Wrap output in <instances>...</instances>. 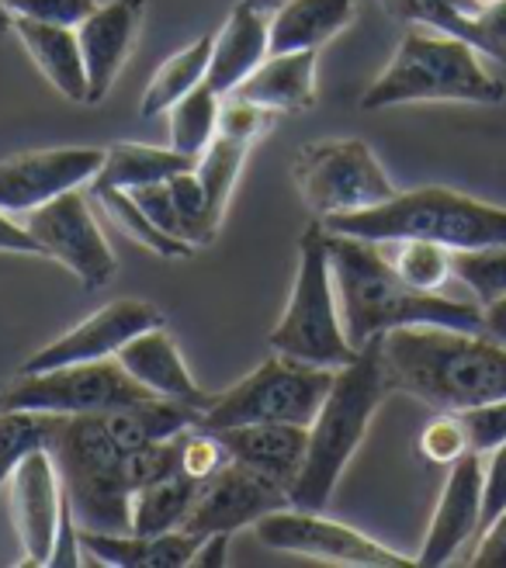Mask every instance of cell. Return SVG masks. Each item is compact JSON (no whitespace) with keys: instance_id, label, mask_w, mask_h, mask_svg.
<instances>
[{"instance_id":"cell-1","label":"cell","mask_w":506,"mask_h":568,"mask_svg":"<svg viewBox=\"0 0 506 568\" xmlns=\"http://www.w3.org/2000/svg\"><path fill=\"white\" fill-rule=\"evenodd\" d=\"M330 267L351 347L406 326H444L483 333V305L444 292H419L399 277L382 243L330 233Z\"/></svg>"},{"instance_id":"cell-2","label":"cell","mask_w":506,"mask_h":568,"mask_svg":"<svg viewBox=\"0 0 506 568\" xmlns=\"http://www.w3.org/2000/svg\"><path fill=\"white\" fill-rule=\"evenodd\" d=\"M392 392L431 409L458 413L506 399V344L465 329L406 326L382 336Z\"/></svg>"},{"instance_id":"cell-3","label":"cell","mask_w":506,"mask_h":568,"mask_svg":"<svg viewBox=\"0 0 506 568\" xmlns=\"http://www.w3.org/2000/svg\"><path fill=\"white\" fill-rule=\"evenodd\" d=\"M388 395L392 385L382 361V336H375L357 351L351 364L336 367L326 399L316 419L308 423L305 462L289 493L292 509H326L336 481L344 478Z\"/></svg>"},{"instance_id":"cell-4","label":"cell","mask_w":506,"mask_h":568,"mask_svg":"<svg viewBox=\"0 0 506 568\" xmlns=\"http://www.w3.org/2000/svg\"><path fill=\"white\" fill-rule=\"evenodd\" d=\"M506 98V83L486 70V55L468 42L431 32V28H409L399 49L392 52L388 67L372 80L361 94L364 111H385L399 104H499Z\"/></svg>"},{"instance_id":"cell-5","label":"cell","mask_w":506,"mask_h":568,"mask_svg":"<svg viewBox=\"0 0 506 568\" xmlns=\"http://www.w3.org/2000/svg\"><path fill=\"white\" fill-rule=\"evenodd\" d=\"M326 233L357 236L372 243L392 240H434L447 250L506 246V209L452 187L399 191L385 205L333 215L323 222Z\"/></svg>"},{"instance_id":"cell-6","label":"cell","mask_w":506,"mask_h":568,"mask_svg":"<svg viewBox=\"0 0 506 568\" xmlns=\"http://www.w3.org/2000/svg\"><path fill=\"white\" fill-rule=\"evenodd\" d=\"M49 454L63 478V493L77 527L129 534L132 486L125 478V450L111 440L104 413L52 416Z\"/></svg>"},{"instance_id":"cell-7","label":"cell","mask_w":506,"mask_h":568,"mask_svg":"<svg viewBox=\"0 0 506 568\" xmlns=\"http://www.w3.org/2000/svg\"><path fill=\"white\" fill-rule=\"evenodd\" d=\"M267 344L274 354L333 367V372L357 357V347H351L344 333L341 302H336V284L330 267V233L320 219L298 240L292 295L277 326L267 333Z\"/></svg>"},{"instance_id":"cell-8","label":"cell","mask_w":506,"mask_h":568,"mask_svg":"<svg viewBox=\"0 0 506 568\" xmlns=\"http://www.w3.org/2000/svg\"><path fill=\"white\" fill-rule=\"evenodd\" d=\"M333 375H336L333 367L271 354L246 378H240L226 392H215V403L202 413L199 426L209 434L233 430V426H246V423L308 426L326 399Z\"/></svg>"},{"instance_id":"cell-9","label":"cell","mask_w":506,"mask_h":568,"mask_svg":"<svg viewBox=\"0 0 506 568\" xmlns=\"http://www.w3.org/2000/svg\"><path fill=\"white\" fill-rule=\"evenodd\" d=\"M292 181L302 205L320 222L385 205L399 194L364 139L305 142L292 156Z\"/></svg>"},{"instance_id":"cell-10","label":"cell","mask_w":506,"mask_h":568,"mask_svg":"<svg viewBox=\"0 0 506 568\" xmlns=\"http://www.w3.org/2000/svg\"><path fill=\"white\" fill-rule=\"evenodd\" d=\"M153 399V392L139 385L115 357L67 364L39 375H14L4 385L0 409H32L52 416H80V413H111Z\"/></svg>"},{"instance_id":"cell-11","label":"cell","mask_w":506,"mask_h":568,"mask_svg":"<svg viewBox=\"0 0 506 568\" xmlns=\"http://www.w3.org/2000/svg\"><path fill=\"white\" fill-rule=\"evenodd\" d=\"M21 222L42 243L45 257L63 264L88 292L104 288L119 274L115 250L104 240L91 209V194L83 187L52 197L49 205L21 215Z\"/></svg>"},{"instance_id":"cell-12","label":"cell","mask_w":506,"mask_h":568,"mask_svg":"<svg viewBox=\"0 0 506 568\" xmlns=\"http://www.w3.org/2000/svg\"><path fill=\"white\" fill-rule=\"evenodd\" d=\"M261 545L281 555L316 558L330 565H361V568H385V565H416V558L388 548L375 537L361 534L341 520L323 517V509H274L253 524Z\"/></svg>"},{"instance_id":"cell-13","label":"cell","mask_w":506,"mask_h":568,"mask_svg":"<svg viewBox=\"0 0 506 568\" xmlns=\"http://www.w3.org/2000/svg\"><path fill=\"white\" fill-rule=\"evenodd\" d=\"M153 326H166L163 312L153 302L115 298V302L94 308L88 320L70 326L63 336H55L52 344H45L42 351H36L18 367V375H39V372H52V367L115 357L132 336L146 333Z\"/></svg>"},{"instance_id":"cell-14","label":"cell","mask_w":506,"mask_h":568,"mask_svg":"<svg viewBox=\"0 0 506 568\" xmlns=\"http://www.w3.org/2000/svg\"><path fill=\"white\" fill-rule=\"evenodd\" d=\"M8 506L21 545V565H52L70 503L49 447L28 454L14 468L8 481Z\"/></svg>"},{"instance_id":"cell-15","label":"cell","mask_w":506,"mask_h":568,"mask_svg":"<svg viewBox=\"0 0 506 568\" xmlns=\"http://www.w3.org/2000/svg\"><path fill=\"white\" fill-rule=\"evenodd\" d=\"M101 160L104 150L94 146H60L0 160V212L28 215L52 197L88 187L98 178Z\"/></svg>"},{"instance_id":"cell-16","label":"cell","mask_w":506,"mask_h":568,"mask_svg":"<svg viewBox=\"0 0 506 568\" xmlns=\"http://www.w3.org/2000/svg\"><path fill=\"white\" fill-rule=\"evenodd\" d=\"M285 506H289V489H281L277 481L230 458L212 478L202 481L184 530L199 537L236 534Z\"/></svg>"},{"instance_id":"cell-17","label":"cell","mask_w":506,"mask_h":568,"mask_svg":"<svg viewBox=\"0 0 506 568\" xmlns=\"http://www.w3.org/2000/svg\"><path fill=\"white\" fill-rule=\"evenodd\" d=\"M483 489H486V458L483 454H462L447 465V478L431 517L424 548L413 558L416 565H447L462 555L465 545H475L483 524Z\"/></svg>"},{"instance_id":"cell-18","label":"cell","mask_w":506,"mask_h":568,"mask_svg":"<svg viewBox=\"0 0 506 568\" xmlns=\"http://www.w3.org/2000/svg\"><path fill=\"white\" fill-rule=\"evenodd\" d=\"M388 18L409 28L455 36L493 63H506V0H378Z\"/></svg>"},{"instance_id":"cell-19","label":"cell","mask_w":506,"mask_h":568,"mask_svg":"<svg viewBox=\"0 0 506 568\" xmlns=\"http://www.w3.org/2000/svg\"><path fill=\"white\" fill-rule=\"evenodd\" d=\"M146 0H104L88 18L77 24V39L83 52V67H88V88L91 98L88 104H101L129 55L135 49L139 28H143Z\"/></svg>"},{"instance_id":"cell-20","label":"cell","mask_w":506,"mask_h":568,"mask_svg":"<svg viewBox=\"0 0 506 568\" xmlns=\"http://www.w3.org/2000/svg\"><path fill=\"white\" fill-rule=\"evenodd\" d=\"M115 361L146 392L160 395V399H174V403L194 406L202 413L215 403V392H205L188 372L178 339L166 333V326H153L146 333L132 336L129 344L115 354Z\"/></svg>"},{"instance_id":"cell-21","label":"cell","mask_w":506,"mask_h":568,"mask_svg":"<svg viewBox=\"0 0 506 568\" xmlns=\"http://www.w3.org/2000/svg\"><path fill=\"white\" fill-rule=\"evenodd\" d=\"M226 447L233 462L261 471L264 478L277 481L281 489L295 486V478L305 462V447H308V426L295 423H246L233 426V430H219L215 434Z\"/></svg>"},{"instance_id":"cell-22","label":"cell","mask_w":506,"mask_h":568,"mask_svg":"<svg viewBox=\"0 0 506 568\" xmlns=\"http://www.w3.org/2000/svg\"><path fill=\"white\" fill-rule=\"evenodd\" d=\"M267 55H271V14L240 0L230 11L226 24L212 36V63L205 83L215 94L230 98Z\"/></svg>"},{"instance_id":"cell-23","label":"cell","mask_w":506,"mask_h":568,"mask_svg":"<svg viewBox=\"0 0 506 568\" xmlns=\"http://www.w3.org/2000/svg\"><path fill=\"white\" fill-rule=\"evenodd\" d=\"M316 49L271 52L230 98H243L250 104L277 111V115L316 108Z\"/></svg>"},{"instance_id":"cell-24","label":"cell","mask_w":506,"mask_h":568,"mask_svg":"<svg viewBox=\"0 0 506 568\" xmlns=\"http://www.w3.org/2000/svg\"><path fill=\"white\" fill-rule=\"evenodd\" d=\"M11 32L32 55L39 73L73 104H88L91 88H88V67H83V52L77 28L70 24H49V21H32V18H11Z\"/></svg>"},{"instance_id":"cell-25","label":"cell","mask_w":506,"mask_h":568,"mask_svg":"<svg viewBox=\"0 0 506 568\" xmlns=\"http://www.w3.org/2000/svg\"><path fill=\"white\" fill-rule=\"evenodd\" d=\"M83 558L98 565H115V568H181L191 565L194 551H199L202 537L191 530H166V534H108V530H88L77 527Z\"/></svg>"},{"instance_id":"cell-26","label":"cell","mask_w":506,"mask_h":568,"mask_svg":"<svg viewBox=\"0 0 506 568\" xmlns=\"http://www.w3.org/2000/svg\"><path fill=\"white\" fill-rule=\"evenodd\" d=\"M354 21V0H289L271 14V52L323 49Z\"/></svg>"},{"instance_id":"cell-27","label":"cell","mask_w":506,"mask_h":568,"mask_svg":"<svg viewBox=\"0 0 506 568\" xmlns=\"http://www.w3.org/2000/svg\"><path fill=\"white\" fill-rule=\"evenodd\" d=\"M194 160L178 153L174 146H146V142H115V146L104 150L98 178L88 184V191H104V187H146V184H160L171 181L181 170H191Z\"/></svg>"},{"instance_id":"cell-28","label":"cell","mask_w":506,"mask_h":568,"mask_svg":"<svg viewBox=\"0 0 506 568\" xmlns=\"http://www.w3.org/2000/svg\"><path fill=\"white\" fill-rule=\"evenodd\" d=\"M199 419H202V409L174 403V399H160V395H153V399L139 403V406L104 413L108 434L122 450H135L153 440L178 437V434L191 430V426H199Z\"/></svg>"},{"instance_id":"cell-29","label":"cell","mask_w":506,"mask_h":568,"mask_svg":"<svg viewBox=\"0 0 506 568\" xmlns=\"http://www.w3.org/2000/svg\"><path fill=\"white\" fill-rule=\"evenodd\" d=\"M212 63V36H202L178 52H171L150 77L143 98H139V119H160L171 111L174 101H181L188 91L205 83Z\"/></svg>"},{"instance_id":"cell-30","label":"cell","mask_w":506,"mask_h":568,"mask_svg":"<svg viewBox=\"0 0 506 568\" xmlns=\"http://www.w3.org/2000/svg\"><path fill=\"white\" fill-rule=\"evenodd\" d=\"M202 481L188 478L181 468L132 496V534H166L184 530L191 506L199 499Z\"/></svg>"},{"instance_id":"cell-31","label":"cell","mask_w":506,"mask_h":568,"mask_svg":"<svg viewBox=\"0 0 506 568\" xmlns=\"http://www.w3.org/2000/svg\"><path fill=\"white\" fill-rule=\"evenodd\" d=\"M219 108L222 94H215L209 83H199L181 101H174L171 111L163 115L166 132H171V146L191 160H199L219 132Z\"/></svg>"},{"instance_id":"cell-32","label":"cell","mask_w":506,"mask_h":568,"mask_svg":"<svg viewBox=\"0 0 506 568\" xmlns=\"http://www.w3.org/2000/svg\"><path fill=\"white\" fill-rule=\"evenodd\" d=\"M94 202L111 215V222L119 225L122 233H129V240H135L139 246H146L153 257L160 261H181L188 253H194V246L160 233L156 225L150 222V215L135 205V197L122 187H104V191H88Z\"/></svg>"},{"instance_id":"cell-33","label":"cell","mask_w":506,"mask_h":568,"mask_svg":"<svg viewBox=\"0 0 506 568\" xmlns=\"http://www.w3.org/2000/svg\"><path fill=\"white\" fill-rule=\"evenodd\" d=\"M385 257L399 277L419 292H444V284L452 281V250L434 240H392L382 243Z\"/></svg>"},{"instance_id":"cell-34","label":"cell","mask_w":506,"mask_h":568,"mask_svg":"<svg viewBox=\"0 0 506 568\" xmlns=\"http://www.w3.org/2000/svg\"><path fill=\"white\" fill-rule=\"evenodd\" d=\"M253 146L240 139H230V135H219L209 142V150L194 160V170H199V178L205 184V194H209V205H212V215L222 222L230 209V197L236 191V181H240V170L246 163Z\"/></svg>"},{"instance_id":"cell-35","label":"cell","mask_w":506,"mask_h":568,"mask_svg":"<svg viewBox=\"0 0 506 568\" xmlns=\"http://www.w3.org/2000/svg\"><path fill=\"white\" fill-rule=\"evenodd\" d=\"M52 437V413L0 409V493L8 489L14 468L28 454L45 450Z\"/></svg>"},{"instance_id":"cell-36","label":"cell","mask_w":506,"mask_h":568,"mask_svg":"<svg viewBox=\"0 0 506 568\" xmlns=\"http://www.w3.org/2000/svg\"><path fill=\"white\" fill-rule=\"evenodd\" d=\"M171 197H174V209H178V222H181V236L199 250V246H209L215 240V233L222 230V222L212 215V205H209V194H205V184L199 178V170H181L171 181Z\"/></svg>"},{"instance_id":"cell-37","label":"cell","mask_w":506,"mask_h":568,"mask_svg":"<svg viewBox=\"0 0 506 568\" xmlns=\"http://www.w3.org/2000/svg\"><path fill=\"white\" fill-rule=\"evenodd\" d=\"M452 274L472 292L479 305L506 295V246L452 250Z\"/></svg>"},{"instance_id":"cell-38","label":"cell","mask_w":506,"mask_h":568,"mask_svg":"<svg viewBox=\"0 0 506 568\" xmlns=\"http://www.w3.org/2000/svg\"><path fill=\"white\" fill-rule=\"evenodd\" d=\"M184 434L166 437V440H153V444L135 447V450H125V478H129L132 493H139L143 486H153V481L174 475L181 468V437Z\"/></svg>"},{"instance_id":"cell-39","label":"cell","mask_w":506,"mask_h":568,"mask_svg":"<svg viewBox=\"0 0 506 568\" xmlns=\"http://www.w3.org/2000/svg\"><path fill=\"white\" fill-rule=\"evenodd\" d=\"M416 450H419V458L431 465H455L462 454H468V437H465L458 413L437 409V416L419 430Z\"/></svg>"},{"instance_id":"cell-40","label":"cell","mask_w":506,"mask_h":568,"mask_svg":"<svg viewBox=\"0 0 506 568\" xmlns=\"http://www.w3.org/2000/svg\"><path fill=\"white\" fill-rule=\"evenodd\" d=\"M277 111H267L261 104H250L243 98H222L219 108V135L240 139L246 146H257V142L277 125Z\"/></svg>"},{"instance_id":"cell-41","label":"cell","mask_w":506,"mask_h":568,"mask_svg":"<svg viewBox=\"0 0 506 568\" xmlns=\"http://www.w3.org/2000/svg\"><path fill=\"white\" fill-rule=\"evenodd\" d=\"M458 419L465 426L472 454H483V458H489L499 444H506V399L483 403V406H472V409H458Z\"/></svg>"},{"instance_id":"cell-42","label":"cell","mask_w":506,"mask_h":568,"mask_svg":"<svg viewBox=\"0 0 506 568\" xmlns=\"http://www.w3.org/2000/svg\"><path fill=\"white\" fill-rule=\"evenodd\" d=\"M226 462H230V454L222 447V440L215 434L202 430V426H191V430L181 437V471L188 478L205 481Z\"/></svg>"},{"instance_id":"cell-43","label":"cell","mask_w":506,"mask_h":568,"mask_svg":"<svg viewBox=\"0 0 506 568\" xmlns=\"http://www.w3.org/2000/svg\"><path fill=\"white\" fill-rule=\"evenodd\" d=\"M4 8L11 18H32V21L77 28L98 8V0H4Z\"/></svg>"},{"instance_id":"cell-44","label":"cell","mask_w":506,"mask_h":568,"mask_svg":"<svg viewBox=\"0 0 506 568\" xmlns=\"http://www.w3.org/2000/svg\"><path fill=\"white\" fill-rule=\"evenodd\" d=\"M129 194L135 197V205L150 215V222L156 225L160 233H166V236H174V240L188 243V240L181 236L178 209H174V197H171V187H166V181H160V184H146V187H132ZM188 246H191V243H188Z\"/></svg>"},{"instance_id":"cell-45","label":"cell","mask_w":506,"mask_h":568,"mask_svg":"<svg viewBox=\"0 0 506 568\" xmlns=\"http://www.w3.org/2000/svg\"><path fill=\"white\" fill-rule=\"evenodd\" d=\"M506 509V444H499L486 462V489H483V524L479 534ZM479 541V537H475Z\"/></svg>"},{"instance_id":"cell-46","label":"cell","mask_w":506,"mask_h":568,"mask_svg":"<svg viewBox=\"0 0 506 568\" xmlns=\"http://www.w3.org/2000/svg\"><path fill=\"white\" fill-rule=\"evenodd\" d=\"M468 565H506V509L472 545Z\"/></svg>"},{"instance_id":"cell-47","label":"cell","mask_w":506,"mask_h":568,"mask_svg":"<svg viewBox=\"0 0 506 568\" xmlns=\"http://www.w3.org/2000/svg\"><path fill=\"white\" fill-rule=\"evenodd\" d=\"M0 253H18V257H45L42 243L24 230V222L0 212Z\"/></svg>"},{"instance_id":"cell-48","label":"cell","mask_w":506,"mask_h":568,"mask_svg":"<svg viewBox=\"0 0 506 568\" xmlns=\"http://www.w3.org/2000/svg\"><path fill=\"white\" fill-rule=\"evenodd\" d=\"M230 541H233V534H209V537H202V545H199V551H194L191 565H226Z\"/></svg>"},{"instance_id":"cell-49","label":"cell","mask_w":506,"mask_h":568,"mask_svg":"<svg viewBox=\"0 0 506 568\" xmlns=\"http://www.w3.org/2000/svg\"><path fill=\"white\" fill-rule=\"evenodd\" d=\"M483 336L496 339V344H506V295L483 305Z\"/></svg>"},{"instance_id":"cell-50","label":"cell","mask_w":506,"mask_h":568,"mask_svg":"<svg viewBox=\"0 0 506 568\" xmlns=\"http://www.w3.org/2000/svg\"><path fill=\"white\" fill-rule=\"evenodd\" d=\"M243 4H250V8H257V11H264V14H274L281 4H289V0H243Z\"/></svg>"},{"instance_id":"cell-51","label":"cell","mask_w":506,"mask_h":568,"mask_svg":"<svg viewBox=\"0 0 506 568\" xmlns=\"http://www.w3.org/2000/svg\"><path fill=\"white\" fill-rule=\"evenodd\" d=\"M4 32H11V14L4 8V0H0V36H4Z\"/></svg>"},{"instance_id":"cell-52","label":"cell","mask_w":506,"mask_h":568,"mask_svg":"<svg viewBox=\"0 0 506 568\" xmlns=\"http://www.w3.org/2000/svg\"><path fill=\"white\" fill-rule=\"evenodd\" d=\"M483 4H493V0H483Z\"/></svg>"},{"instance_id":"cell-53","label":"cell","mask_w":506,"mask_h":568,"mask_svg":"<svg viewBox=\"0 0 506 568\" xmlns=\"http://www.w3.org/2000/svg\"><path fill=\"white\" fill-rule=\"evenodd\" d=\"M0 395H4V385H0Z\"/></svg>"}]
</instances>
